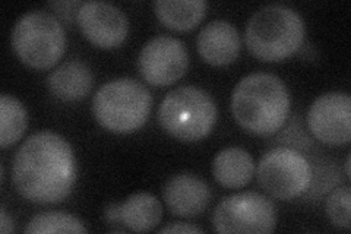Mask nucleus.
Returning a JSON list of instances; mask_svg holds the SVG:
<instances>
[{
    "mask_svg": "<svg viewBox=\"0 0 351 234\" xmlns=\"http://www.w3.org/2000/svg\"><path fill=\"white\" fill-rule=\"evenodd\" d=\"M76 176L73 148L56 132L41 130L28 137L14 157V185L29 202H62L71 195Z\"/></svg>",
    "mask_w": 351,
    "mask_h": 234,
    "instance_id": "nucleus-1",
    "label": "nucleus"
},
{
    "mask_svg": "<svg viewBox=\"0 0 351 234\" xmlns=\"http://www.w3.org/2000/svg\"><path fill=\"white\" fill-rule=\"evenodd\" d=\"M290 93L281 78L254 72L241 78L232 93V111L237 124L252 135L277 133L290 115Z\"/></svg>",
    "mask_w": 351,
    "mask_h": 234,
    "instance_id": "nucleus-2",
    "label": "nucleus"
},
{
    "mask_svg": "<svg viewBox=\"0 0 351 234\" xmlns=\"http://www.w3.org/2000/svg\"><path fill=\"white\" fill-rule=\"evenodd\" d=\"M306 36L302 15L281 3L267 5L250 16L245 30L249 51L262 62H280L298 53Z\"/></svg>",
    "mask_w": 351,
    "mask_h": 234,
    "instance_id": "nucleus-3",
    "label": "nucleus"
},
{
    "mask_svg": "<svg viewBox=\"0 0 351 234\" xmlns=\"http://www.w3.org/2000/svg\"><path fill=\"white\" fill-rule=\"evenodd\" d=\"M152 107L148 88L134 78H116L98 88L93 113L104 129L113 133H132L145 125Z\"/></svg>",
    "mask_w": 351,
    "mask_h": 234,
    "instance_id": "nucleus-4",
    "label": "nucleus"
},
{
    "mask_svg": "<svg viewBox=\"0 0 351 234\" xmlns=\"http://www.w3.org/2000/svg\"><path fill=\"white\" fill-rule=\"evenodd\" d=\"M218 117L211 94L193 85H182L170 91L158 107L161 128L173 138L196 142L213 132Z\"/></svg>",
    "mask_w": 351,
    "mask_h": 234,
    "instance_id": "nucleus-5",
    "label": "nucleus"
},
{
    "mask_svg": "<svg viewBox=\"0 0 351 234\" xmlns=\"http://www.w3.org/2000/svg\"><path fill=\"white\" fill-rule=\"evenodd\" d=\"M10 41L22 63L34 69H49L64 54L66 31L53 14L31 10L16 21Z\"/></svg>",
    "mask_w": 351,
    "mask_h": 234,
    "instance_id": "nucleus-6",
    "label": "nucleus"
},
{
    "mask_svg": "<svg viewBox=\"0 0 351 234\" xmlns=\"http://www.w3.org/2000/svg\"><path fill=\"white\" fill-rule=\"evenodd\" d=\"M258 180L271 196L293 200L309 191L313 169L300 151L277 147L262 155L258 164Z\"/></svg>",
    "mask_w": 351,
    "mask_h": 234,
    "instance_id": "nucleus-7",
    "label": "nucleus"
},
{
    "mask_svg": "<svg viewBox=\"0 0 351 234\" xmlns=\"http://www.w3.org/2000/svg\"><path fill=\"white\" fill-rule=\"evenodd\" d=\"M218 233H272L277 227V208L258 192H241L219 200L213 215Z\"/></svg>",
    "mask_w": 351,
    "mask_h": 234,
    "instance_id": "nucleus-8",
    "label": "nucleus"
},
{
    "mask_svg": "<svg viewBox=\"0 0 351 234\" xmlns=\"http://www.w3.org/2000/svg\"><path fill=\"white\" fill-rule=\"evenodd\" d=\"M189 68V53L184 43L171 36H157L145 43L138 58L144 80L156 86L171 85Z\"/></svg>",
    "mask_w": 351,
    "mask_h": 234,
    "instance_id": "nucleus-9",
    "label": "nucleus"
},
{
    "mask_svg": "<svg viewBox=\"0 0 351 234\" xmlns=\"http://www.w3.org/2000/svg\"><path fill=\"white\" fill-rule=\"evenodd\" d=\"M312 135L326 145H346L351 141V98L332 91L317 97L307 111Z\"/></svg>",
    "mask_w": 351,
    "mask_h": 234,
    "instance_id": "nucleus-10",
    "label": "nucleus"
},
{
    "mask_svg": "<svg viewBox=\"0 0 351 234\" xmlns=\"http://www.w3.org/2000/svg\"><path fill=\"white\" fill-rule=\"evenodd\" d=\"M76 24L94 46L114 49L129 34V19L125 12L110 2H84L76 12Z\"/></svg>",
    "mask_w": 351,
    "mask_h": 234,
    "instance_id": "nucleus-11",
    "label": "nucleus"
},
{
    "mask_svg": "<svg viewBox=\"0 0 351 234\" xmlns=\"http://www.w3.org/2000/svg\"><path fill=\"white\" fill-rule=\"evenodd\" d=\"M211 189L193 173L171 176L162 187V198L174 215L191 218L201 215L211 202Z\"/></svg>",
    "mask_w": 351,
    "mask_h": 234,
    "instance_id": "nucleus-12",
    "label": "nucleus"
},
{
    "mask_svg": "<svg viewBox=\"0 0 351 234\" xmlns=\"http://www.w3.org/2000/svg\"><path fill=\"white\" fill-rule=\"evenodd\" d=\"M197 53L213 66L233 63L241 49V40L237 28L226 19H215L206 24L196 38Z\"/></svg>",
    "mask_w": 351,
    "mask_h": 234,
    "instance_id": "nucleus-13",
    "label": "nucleus"
},
{
    "mask_svg": "<svg viewBox=\"0 0 351 234\" xmlns=\"http://www.w3.org/2000/svg\"><path fill=\"white\" fill-rule=\"evenodd\" d=\"M104 217L110 222L120 221L132 231L145 233L156 229L162 218V204L157 196L138 192L125 199L123 204H110Z\"/></svg>",
    "mask_w": 351,
    "mask_h": 234,
    "instance_id": "nucleus-14",
    "label": "nucleus"
},
{
    "mask_svg": "<svg viewBox=\"0 0 351 234\" xmlns=\"http://www.w3.org/2000/svg\"><path fill=\"white\" fill-rule=\"evenodd\" d=\"M49 90L63 102H78L90 94L94 75L90 66L81 60H68L59 65L47 80Z\"/></svg>",
    "mask_w": 351,
    "mask_h": 234,
    "instance_id": "nucleus-15",
    "label": "nucleus"
},
{
    "mask_svg": "<svg viewBox=\"0 0 351 234\" xmlns=\"http://www.w3.org/2000/svg\"><path fill=\"white\" fill-rule=\"evenodd\" d=\"M256 165L254 157L240 147H228L219 151L213 163L215 180L227 189L246 186L255 176Z\"/></svg>",
    "mask_w": 351,
    "mask_h": 234,
    "instance_id": "nucleus-16",
    "label": "nucleus"
},
{
    "mask_svg": "<svg viewBox=\"0 0 351 234\" xmlns=\"http://www.w3.org/2000/svg\"><path fill=\"white\" fill-rule=\"evenodd\" d=\"M206 6L204 0H157L154 3V10L167 28L188 31L204 19Z\"/></svg>",
    "mask_w": 351,
    "mask_h": 234,
    "instance_id": "nucleus-17",
    "label": "nucleus"
},
{
    "mask_svg": "<svg viewBox=\"0 0 351 234\" xmlns=\"http://www.w3.org/2000/svg\"><path fill=\"white\" fill-rule=\"evenodd\" d=\"M28 113L18 98L9 94L0 97V147L16 143L27 130Z\"/></svg>",
    "mask_w": 351,
    "mask_h": 234,
    "instance_id": "nucleus-18",
    "label": "nucleus"
},
{
    "mask_svg": "<svg viewBox=\"0 0 351 234\" xmlns=\"http://www.w3.org/2000/svg\"><path fill=\"white\" fill-rule=\"evenodd\" d=\"M25 233H88L84 222L68 213L47 211L32 217L25 227Z\"/></svg>",
    "mask_w": 351,
    "mask_h": 234,
    "instance_id": "nucleus-19",
    "label": "nucleus"
},
{
    "mask_svg": "<svg viewBox=\"0 0 351 234\" xmlns=\"http://www.w3.org/2000/svg\"><path fill=\"white\" fill-rule=\"evenodd\" d=\"M351 191L348 185L335 187L326 199V215L338 229H350Z\"/></svg>",
    "mask_w": 351,
    "mask_h": 234,
    "instance_id": "nucleus-20",
    "label": "nucleus"
},
{
    "mask_svg": "<svg viewBox=\"0 0 351 234\" xmlns=\"http://www.w3.org/2000/svg\"><path fill=\"white\" fill-rule=\"evenodd\" d=\"M51 8L56 9V12L66 21H72V12H78V9L81 6L80 2H56V3H50Z\"/></svg>",
    "mask_w": 351,
    "mask_h": 234,
    "instance_id": "nucleus-21",
    "label": "nucleus"
},
{
    "mask_svg": "<svg viewBox=\"0 0 351 234\" xmlns=\"http://www.w3.org/2000/svg\"><path fill=\"white\" fill-rule=\"evenodd\" d=\"M158 233H204V230L197 226L188 224V222H173V224L164 226L162 229H160Z\"/></svg>",
    "mask_w": 351,
    "mask_h": 234,
    "instance_id": "nucleus-22",
    "label": "nucleus"
},
{
    "mask_svg": "<svg viewBox=\"0 0 351 234\" xmlns=\"http://www.w3.org/2000/svg\"><path fill=\"white\" fill-rule=\"evenodd\" d=\"M0 231H2L3 234L14 233V231H15L14 220L8 215L5 207L0 208Z\"/></svg>",
    "mask_w": 351,
    "mask_h": 234,
    "instance_id": "nucleus-23",
    "label": "nucleus"
},
{
    "mask_svg": "<svg viewBox=\"0 0 351 234\" xmlns=\"http://www.w3.org/2000/svg\"><path fill=\"white\" fill-rule=\"evenodd\" d=\"M350 163H351V155H347V159H346V163H344V167H346V176H347V179H350Z\"/></svg>",
    "mask_w": 351,
    "mask_h": 234,
    "instance_id": "nucleus-24",
    "label": "nucleus"
}]
</instances>
